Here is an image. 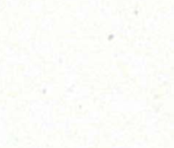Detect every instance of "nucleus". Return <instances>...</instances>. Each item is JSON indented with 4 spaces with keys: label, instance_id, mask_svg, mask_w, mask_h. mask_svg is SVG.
Instances as JSON below:
<instances>
[]
</instances>
